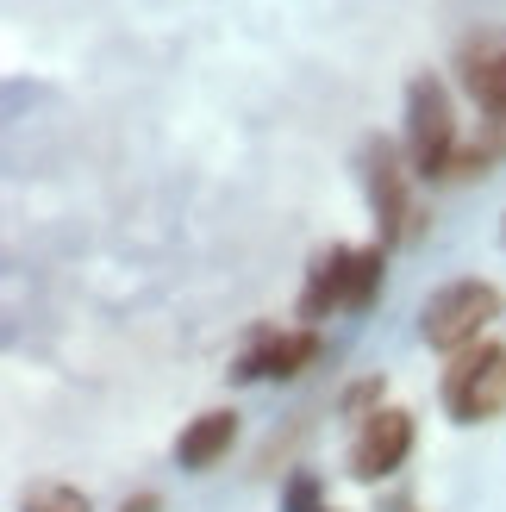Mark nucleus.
Segmentation results:
<instances>
[{
    "label": "nucleus",
    "instance_id": "4468645a",
    "mask_svg": "<svg viewBox=\"0 0 506 512\" xmlns=\"http://www.w3.org/2000/svg\"><path fill=\"white\" fill-rule=\"evenodd\" d=\"M500 244H506V213H500Z\"/></svg>",
    "mask_w": 506,
    "mask_h": 512
},
{
    "label": "nucleus",
    "instance_id": "f257e3e1",
    "mask_svg": "<svg viewBox=\"0 0 506 512\" xmlns=\"http://www.w3.org/2000/svg\"><path fill=\"white\" fill-rule=\"evenodd\" d=\"M463 157V125H457V100L432 69H419L407 82V163L425 182H450Z\"/></svg>",
    "mask_w": 506,
    "mask_h": 512
},
{
    "label": "nucleus",
    "instance_id": "9b49d317",
    "mask_svg": "<svg viewBox=\"0 0 506 512\" xmlns=\"http://www.w3.org/2000/svg\"><path fill=\"white\" fill-rule=\"evenodd\" d=\"M19 512H94L82 488H69V481H38L32 494L19 500Z\"/></svg>",
    "mask_w": 506,
    "mask_h": 512
},
{
    "label": "nucleus",
    "instance_id": "6e6552de",
    "mask_svg": "<svg viewBox=\"0 0 506 512\" xmlns=\"http://www.w3.org/2000/svg\"><path fill=\"white\" fill-rule=\"evenodd\" d=\"M457 88L482 107L488 119L506 113V32L488 25V32H469L457 44Z\"/></svg>",
    "mask_w": 506,
    "mask_h": 512
},
{
    "label": "nucleus",
    "instance_id": "423d86ee",
    "mask_svg": "<svg viewBox=\"0 0 506 512\" xmlns=\"http://www.w3.org/2000/svg\"><path fill=\"white\" fill-rule=\"evenodd\" d=\"M325 356V338L313 325H257L250 331V350L232 363V381H300Z\"/></svg>",
    "mask_w": 506,
    "mask_h": 512
},
{
    "label": "nucleus",
    "instance_id": "39448f33",
    "mask_svg": "<svg viewBox=\"0 0 506 512\" xmlns=\"http://www.w3.org/2000/svg\"><path fill=\"white\" fill-rule=\"evenodd\" d=\"M413 456V413L407 406H375L369 419H357L350 431V450H344V475L363 481V488H382L407 469Z\"/></svg>",
    "mask_w": 506,
    "mask_h": 512
},
{
    "label": "nucleus",
    "instance_id": "1a4fd4ad",
    "mask_svg": "<svg viewBox=\"0 0 506 512\" xmlns=\"http://www.w3.org/2000/svg\"><path fill=\"white\" fill-rule=\"evenodd\" d=\"M232 444H238V413L232 406H207V413H194L182 425V438H175V469L207 475L232 456Z\"/></svg>",
    "mask_w": 506,
    "mask_h": 512
},
{
    "label": "nucleus",
    "instance_id": "ddd939ff",
    "mask_svg": "<svg viewBox=\"0 0 506 512\" xmlns=\"http://www.w3.org/2000/svg\"><path fill=\"white\" fill-rule=\"evenodd\" d=\"M119 512H163V494H132V500H119Z\"/></svg>",
    "mask_w": 506,
    "mask_h": 512
},
{
    "label": "nucleus",
    "instance_id": "2eb2a0df",
    "mask_svg": "<svg viewBox=\"0 0 506 512\" xmlns=\"http://www.w3.org/2000/svg\"><path fill=\"white\" fill-rule=\"evenodd\" d=\"M325 512H338V506H325Z\"/></svg>",
    "mask_w": 506,
    "mask_h": 512
},
{
    "label": "nucleus",
    "instance_id": "7ed1b4c3",
    "mask_svg": "<svg viewBox=\"0 0 506 512\" xmlns=\"http://www.w3.org/2000/svg\"><path fill=\"white\" fill-rule=\"evenodd\" d=\"M363 194H369V213H375V232L382 244H413L425 232V213L413 200V163H407V144L394 138H363Z\"/></svg>",
    "mask_w": 506,
    "mask_h": 512
},
{
    "label": "nucleus",
    "instance_id": "f03ea898",
    "mask_svg": "<svg viewBox=\"0 0 506 512\" xmlns=\"http://www.w3.org/2000/svg\"><path fill=\"white\" fill-rule=\"evenodd\" d=\"M506 313V294L494 288V281L482 275H457V281H444V288L425 294L419 306V338L444 350V356H457L469 344H482L488 338V325Z\"/></svg>",
    "mask_w": 506,
    "mask_h": 512
},
{
    "label": "nucleus",
    "instance_id": "0eeeda50",
    "mask_svg": "<svg viewBox=\"0 0 506 512\" xmlns=\"http://www.w3.org/2000/svg\"><path fill=\"white\" fill-rule=\"evenodd\" d=\"M350 281H357V244H325L307 263V281H300V300H294L300 325L319 331L332 313H350Z\"/></svg>",
    "mask_w": 506,
    "mask_h": 512
},
{
    "label": "nucleus",
    "instance_id": "f8f14e48",
    "mask_svg": "<svg viewBox=\"0 0 506 512\" xmlns=\"http://www.w3.org/2000/svg\"><path fill=\"white\" fill-rule=\"evenodd\" d=\"M282 512H325V506H319V481H313V475H294V488H288Z\"/></svg>",
    "mask_w": 506,
    "mask_h": 512
},
{
    "label": "nucleus",
    "instance_id": "20e7f679",
    "mask_svg": "<svg viewBox=\"0 0 506 512\" xmlns=\"http://www.w3.org/2000/svg\"><path fill=\"white\" fill-rule=\"evenodd\" d=\"M438 400L457 425H494L506 419V344L482 338L450 356V369L438 381Z\"/></svg>",
    "mask_w": 506,
    "mask_h": 512
},
{
    "label": "nucleus",
    "instance_id": "9d476101",
    "mask_svg": "<svg viewBox=\"0 0 506 512\" xmlns=\"http://www.w3.org/2000/svg\"><path fill=\"white\" fill-rule=\"evenodd\" d=\"M382 250L388 244H357V281H350V313H369L382 294Z\"/></svg>",
    "mask_w": 506,
    "mask_h": 512
}]
</instances>
